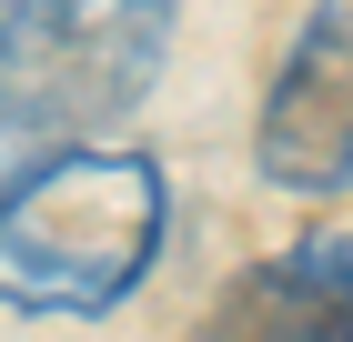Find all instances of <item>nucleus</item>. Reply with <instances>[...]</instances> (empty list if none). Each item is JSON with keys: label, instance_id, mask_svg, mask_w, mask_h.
I'll return each mask as SVG.
<instances>
[{"label": "nucleus", "instance_id": "f257e3e1", "mask_svg": "<svg viewBox=\"0 0 353 342\" xmlns=\"http://www.w3.org/2000/svg\"><path fill=\"white\" fill-rule=\"evenodd\" d=\"M172 232V191L152 151L111 141H51L0 191V312L101 322L121 312Z\"/></svg>", "mask_w": 353, "mask_h": 342}, {"label": "nucleus", "instance_id": "f03ea898", "mask_svg": "<svg viewBox=\"0 0 353 342\" xmlns=\"http://www.w3.org/2000/svg\"><path fill=\"white\" fill-rule=\"evenodd\" d=\"M172 0H0V101L51 131L132 111L162 71Z\"/></svg>", "mask_w": 353, "mask_h": 342}, {"label": "nucleus", "instance_id": "7ed1b4c3", "mask_svg": "<svg viewBox=\"0 0 353 342\" xmlns=\"http://www.w3.org/2000/svg\"><path fill=\"white\" fill-rule=\"evenodd\" d=\"M252 161L293 202H333L353 182V0L303 10L293 51L263 91V121H252Z\"/></svg>", "mask_w": 353, "mask_h": 342}, {"label": "nucleus", "instance_id": "20e7f679", "mask_svg": "<svg viewBox=\"0 0 353 342\" xmlns=\"http://www.w3.org/2000/svg\"><path fill=\"white\" fill-rule=\"evenodd\" d=\"M202 342H353V232L293 242L232 282Z\"/></svg>", "mask_w": 353, "mask_h": 342}, {"label": "nucleus", "instance_id": "39448f33", "mask_svg": "<svg viewBox=\"0 0 353 342\" xmlns=\"http://www.w3.org/2000/svg\"><path fill=\"white\" fill-rule=\"evenodd\" d=\"M51 121H30V111L21 101H0V191H10V182H21V171H30V161H41V151H51Z\"/></svg>", "mask_w": 353, "mask_h": 342}]
</instances>
